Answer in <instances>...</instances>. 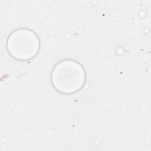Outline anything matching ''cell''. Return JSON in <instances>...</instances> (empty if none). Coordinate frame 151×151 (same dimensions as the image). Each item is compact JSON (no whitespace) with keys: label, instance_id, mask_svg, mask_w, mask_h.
Segmentation results:
<instances>
[{"label":"cell","instance_id":"cell-1","mask_svg":"<svg viewBox=\"0 0 151 151\" xmlns=\"http://www.w3.org/2000/svg\"><path fill=\"white\" fill-rule=\"evenodd\" d=\"M53 87L64 94L74 93L82 88L86 81L84 70L74 60H64L54 67L51 75Z\"/></svg>","mask_w":151,"mask_h":151},{"label":"cell","instance_id":"cell-2","mask_svg":"<svg viewBox=\"0 0 151 151\" xmlns=\"http://www.w3.org/2000/svg\"><path fill=\"white\" fill-rule=\"evenodd\" d=\"M40 40L32 31L21 28L13 31L8 37L6 47L9 53L22 61L34 58L40 49Z\"/></svg>","mask_w":151,"mask_h":151}]
</instances>
